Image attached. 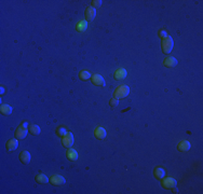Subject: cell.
<instances>
[{"label": "cell", "mask_w": 203, "mask_h": 194, "mask_svg": "<svg viewBox=\"0 0 203 194\" xmlns=\"http://www.w3.org/2000/svg\"><path fill=\"white\" fill-rule=\"evenodd\" d=\"M129 94H130V88L128 85H120L115 90L113 97L117 99H122V98H125Z\"/></svg>", "instance_id": "obj_1"}, {"label": "cell", "mask_w": 203, "mask_h": 194, "mask_svg": "<svg viewBox=\"0 0 203 194\" xmlns=\"http://www.w3.org/2000/svg\"><path fill=\"white\" fill-rule=\"evenodd\" d=\"M173 47H174V41H173L172 37L166 36V38L162 39V45H161V47H162V52L164 54L171 53V51L173 50Z\"/></svg>", "instance_id": "obj_2"}, {"label": "cell", "mask_w": 203, "mask_h": 194, "mask_svg": "<svg viewBox=\"0 0 203 194\" xmlns=\"http://www.w3.org/2000/svg\"><path fill=\"white\" fill-rule=\"evenodd\" d=\"M27 133H28V130H27V122H23L19 127L15 130V138L17 139H24V138L27 136Z\"/></svg>", "instance_id": "obj_3"}, {"label": "cell", "mask_w": 203, "mask_h": 194, "mask_svg": "<svg viewBox=\"0 0 203 194\" xmlns=\"http://www.w3.org/2000/svg\"><path fill=\"white\" fill-rule=\"evenodd\" d=\"M50 182H51V185H63L65 182H66V180H65V178L63 177V176L55 174V175L50 177Z\"/></svg>", "instance_id": "obj_4"}, {"label": "cell", "mask_w": 203, "mask_h": 194, "mask_svg": "<svg viewBox=\"0 0 203 194\" xmlns=\"http://www.w3.org/2000/svg\"><path fill=\"white\" fill-rule=\"evenodd\" d=\"M62 144H63V146H64L65 148H70L73 144V135L70 132H67L66 135L63 137Z\"/></svg>", "instance_id": "obj_5"}, {"label": "cell", "mask_w": 203, "mask_h": 194, "mask_svg": "<svg viewBox=\"0 0 203 194\" xmlns=\"http://www.w3.org/2000/svg\"><path fill=\"white\" fill-rule=\"evenodd\" d=\"M162 187L164 188V189H172V188H175L177 185V181L174 179V178H171V177H168V178H164V179L162 180Z\"/></svg>", "instance_id": "obj_6"}, {"label": "cell", "mask_w": 203, "mask_h": 194, "mask_svg": "<svg viewBox=\"0 0 203 194\" xmlns=\"http://www.w3.org/2000/svg\"><path fill=\"white\" fill-rule=\"evenodd\" d=\"M92 83L94 84V85H96V86H102V88H104L105 85H106V82H105V80H104V78L101 76V74H93L92 77Z\"/></svg>", "instance_id": "obj_7"}, {"label": "cell", "mask_w": 203, "mask_h": 194, "mask_svg": "<svg viewBox=\"0 0 203 194\" xmlns=\"http://www.w3.org/2000/svg\"><path fill=\"white\" fill-rule=\"evenodd\" d=\"M19 147V140L17 138H13V139H10L5 144V148H7L8 151H14L16 148Z\"/></svg>", "instance_id": "obj_8"}, {"label": "cell", "mask_w": 203, "mask_h": 194, "mask_svg": "<svg viewBox=\"0 0 203 194\" xmlns=\"http://www.w3.org/2000/svg\"><path fill=\"white\" fill-rule=\"evenodd\" d=\"M95 16H96V10L93 7L87 8V10H85V19L87 21H93L95 19Z\"/></svg>", "instance_id": "obj_9"}, {"label": "cell", "mask_w": 203, "mask_h": 194, "mask_svg": "<svg viewBox=\"0 0 203 194\" xmlns=\"http://www.w3.org/2000/svg\"><path fill=\"white\" fill-rule=\"evenodd\" d=\"M164 66L168 67V68H173L177 65V59L173 56H168L166 59H164V62H163Z\"/></svg>", "instance_id": "obj_10"}, {"label": "cell", "mask_w": 203, "mask_h": 194, "mask_svg": "<svg viewBox=\"0 0 203 194\" xmlns=\"http://www.w3.org/2000/svg\"><path fill=\"white\" fill-rule=\"evenodd\" d=\"M66 156L69 161H77L78 160V153H77V151L75 149H70V148L66 151Z\"/></svg>", "instance_id": "obj_11"}, {"label": "cell", "mask_w": 203, "mask_h": 194, "mask_svg": "<svg viewBox=\"0 0 203 194\" xmlns=\"http://www.w3.org/2000/svg\"><path fill=\"white\" fill-rule=\"evenodd\" d=\"M190 147H191V146H190V142L187 141V140H182L180 144H177V149L183 152L188 151V150L190 149Z\"/></svg>", "instance_id": "obj_12"}, {"label": "cell", "mask_w": 203, "mask_h": 194, "mask_svg": "<svg viewBox=\"0 0 203 194\" xmlns=\"http://www.w3.org/2000/svg\"><path fill=\"white\" fill-rule=\"evenodd\" d=\"M20 160L23 164H28L30 162V154L28 151H22L20 154Z\"/></svg>", "instance_id": "obj_13"}, {"label": "cell", "mask_w": 203, "mask_h": 194, "mask_svg": "<svg viewBox=\"0 0 203 194\" xmlns=\"http://www.w3.org/2000/svg\"><path fill=\"white\" fill-rule=\"evenodd\" d=\"M94 135L95 137L98 138V139H104V138L106 137V130H105V128L99 126V127H97L96 130H95Z\"/></svg>", "instance_id": "obj_14"}, {"label": "cell", "mask_w": 203, "mask_h": 194, "mask_svg": "<svg viewBox=\"0 0 203 194\" xmlns=\"http://www.w3.org/2000/svg\"><path fill=\"white\" fill-rule=\"evenodd\" d=\"M125 77H126V70H125L124 68L117 69L116 72H115V78H116L117 80H122Z\"/></svg>", "instance_id": "obj_15"}, {"label": "cell", "mask_w": 203, "mask_h": 194, "mask_svg": "<svg viewBox=\"0 0 203 194\" xmlns=\"http://www.w3.org/2000/svg\"><path fill=\"white\" fill-rule=\"evenodd\" d=\"M154 174H155V177H156L157 179H163L164 176H166V171L161 167H157V168H155Z\"/></svg>", "instance_id": "obj_16"}, {"label": "cell", "mask_w": 203, "mask_h": 194, "mask_svg": "<svg viewBox=\"0 0 203 194\" xmlns=\"http://www.w3.org/2000/svg\"><path fill=\"white\" fill-rule=\"evenodd\" d=\"M28 132L30 133L31 135L37 136V135L40 134L41 130H40V127H39L38 125H36V124H31V125L28 126Z\"/></svg>", "instance_id": "obj_17"}, {"label": "cell", "mask_w": 203, "mask_h": 194, "mask_svg": "<svg viewBox=\"0 0 203 194\" xmlns=\"http://www.w3.org/2000/svg\"><path fill=\"white\" fill-rule=\"evenodd\" d=\"M0 111H1V113H2L3 116H9L12 112V107L9 106V105H1Z\"/></svg>", "instance_id": "obj_18"}, {"label": "cell", "mask_w": 203, "mask_h": 194, "mask_svg": "<svg viewBox=\"0 0 203 194\" xmlns=\"http://www.w3.org/2000/svg\"><path fill=\"white\" fill-rule=\"evenodd\" d=\"M36 181H37L38 183H48L49 182V178H48L45 174H39V175H37V177H36Z\"/></svg>", "instance_id": "obj_19"}, {"label": "cell", "mask_w": 203, "mask_h": 194, "mask_svg": "<svg viewBox=\"0 0 203 194\" xmlns=\"http://www.w3.org/2000/svg\"><path fill=\"white\" fill-rule=\"evenodd\" d=\"M91 74L89 72V71H87V70H82V71H80V74H79V78L81 79V80H83V81H85V80H89V79L91 78Z\"/></svg>", "instance_id": "obj_20"}, {"label": "cell", "mask_w": 203, "mask_h": 194, "mask_svg": "<svg viewBox=\"0 0 203 194\" xmlns=\"http://www.w3.org/2000/svg\"><path fill=\"white\" fill-rule=\"evenodd\" d=\"M87 24L85 21H81L80 23L77 25V29H78L79 31H84L85 29H87Z\"/></svg>", "instance_id": "obj_21"}, {"label": "cell", "mask_w": 203, "mask_h": 194, "mask_svg": "<svg viewBox=\"0 0 203 194\" xmlns=\"http://www.w3.org/2000/svg\"><path fill=\"white\" fill-rule=\"evenodd\" d=\"M56 134L59 136H62V137H64L65 135L67 134V130L65 127H63V126H61V127H59L56 130Z\"/></svg>", "instance_id": "obj_22"}, {"label": "cell", "mask_w": 203, "mask_h": 194, "mask_svg": "<svg viewBox=\"0 0 203 194\" xmlns=\"http://www.w3.org/2000/svg\"><path fill=\"white\" fill-rule=\"evenodd\" d=\"M109 105H110L112 108H115V107H117L119 105V99H117V98H111L110 99V102H109Z\"/></svg>", "instance_id": "obj_23"}, {"label": "cell", "mask_w": 203, "mask_h": 194, "mask_svg": "<svg viewBox=\"0 0 203 194\" xmlns=\"http://www.w3.org/2000/svg\"><path fill=\"white\" fill-rule=\"evenodd\" d=\"M102 5V1L101 0H93L92 1V7L95 8V7H101Z\"/></svg>", "instance_id": "obj_24"}, {"label": "cell", "mask_w": 203, "mask_h": 194, "mask_svg": "<svg viewBox=\"0 0 203 194\" xmlns=\"http://www.w3.org/2000/svg\"><path fill=\"white\" fill-rule=\"evenodd\" d=\"M159 36H160L161 39H164L168 35H166V33L164 30H160V31H159Z\"/></svg>", "instance_id": "obj_25"}, {"label": "cell", "mask_w": 203, "mask_h": 194, "mask_svg": "<svg viewBox=\"0 0 203 194\" xmlns=\"http://www.w3.org/2000/svg\"><path fill=\"white\" fill-rule=\"evenodd\" d=\"M1 88V91H0V93H1V95H2L3 93H5V88H2V86H1V88Z\"/></svg>", "instance_id": "obj_26"}, {"label": "cell", "mask_w": 203, "mask_h": 194, "mask_svg": "<svg viewBox=\"0 0 203 194\" xmlns=\"http://www.w3.org/2000/svg\"><path fill=\"white\" fill-rule=\"evenodd\" d=\"M173 191H174V193H177V189H174V188H172Z\"/></svg>", "instance_id": "obj_27"}]
</instances>
